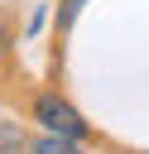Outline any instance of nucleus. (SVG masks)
I'll use <instances>...</instances> for the list:
<instances>
[{
    "instance_id": "2",
    "label": "nucleus",
    "mask_w": 149,
    "mask_h": 154,
    "mask_svg": "<svg viewBox=\"0 0 149 154\" xmlns=\"http://www.w3.org/2000/svg\"><path fill=\"white\" fill-rule=\"evenodd\" d=\"M24 149V130L19 120H0V154H19Z\"/></svg>"
},
{
    "instance_id": "3",
    "label": "nucleus",
    "mask_w": 149,
    "mask_h": 154,
    "mask_svg": "<svg viewBox=\"0 0 149 154\" xmlns=\"http://www.w3.org/2000/svg\"><path fill=\"white\" fill-rule=\"evenodd\" d=\"M34 154H77V149H72V140L48 135V140H38V144H34Z\"/></svg>"
},
{
    "instance_id": "4",
    "label": "nucleus",
    "mask_w": 149,
    "mask_h": 154,
    "mask_svg": "<svg viewBox=\"0 0 149 154\" xmlns=\"http://www.w3.org/2000/svg\"><path fill=\"white\" fill-rule=\"evenodd\" d=\"M77 10H82V0H62V19H72Z\"/></svg>"
},
{
    "instance_id": "1",
    "label": "nucleus",
    "mask_w": 149,
    "mask_h": 154,
    "mask_svg": "<svg viewBox=\"0 0 149 154\" xmlns=\"http://www.w3.org/2000/svg\"><path fill=\"white\" fill-rule=\"evenodd\" d=\"M34 116L43 120L48 135H62V140H82V135H87L82 116H77L67 101H58V96H38V101H34Z\"/></svg>"
}]
</instances>
